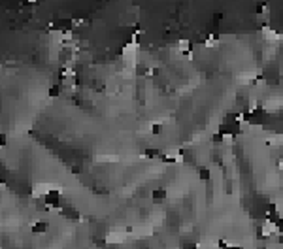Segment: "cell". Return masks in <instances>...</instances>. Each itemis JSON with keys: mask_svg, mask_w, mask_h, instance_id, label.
<instances>
[{"mask_svg": "<svg viewBox=\"0 0 283 249\" xmlns=\"http://www.w3.org/2000/svg\"><path fill=\"white\" fill-rule=\"evenodd\" d=\"M45 230H47V223H43V221H38V223L32 225V232L34 234H43Z\"/></svg>", "mask_w": 283, "mask_h": 249, "instance_id": "cell-1", "label": "cell"}, {"mask_svg": "<svg viewBox=\"0 0 283 249\" xmlns=\"http://www.w3.org/2000/svg\"><path fill=\"white\" fill-rule=\"evenodd\" d=\"M64 212V215L70 219V221H79V213L76 212V210H72V208H66V210H62Z\"/></svg>", "mask_w": 283, "mask_h": 249, "instance_id": "cell-2", "label": "cell"}, {"mask_svg": "<svg viewBox=\"0 0 283 249\" xmlns=\"http://www.w3.org/2000/svg\"><path fill=\"white\" fill-rule=\"evenodd\" d=\"M59 94H61V87H59V85H53V87L49 89V96L55 98V96H59Z\"/></svg>", "mask_w": 283, "mask_h": 249, "instance_id": "cell-3", "label": "cell"}, {"mask_svg": "<svg viewBox=\"0 0 283 249\" xmlns=\"http://www.w3.org/2000/svg\"><path fill=\"white\" fill-rule=\"evenodd\" d=\"M166 196V191L164 189H157V191H153V198H164Z\"/></svg>", "mask_w": 283, "mask_h": 249, "instance_id": "cell-4", "label": "cell"}, {"mask_svg": "<svg viewBox=\"0 0 283 249\" xmlns=\"http://www.w3.org/2000/svg\"><path fill=\"white\" fill-rule=\"evenodd\" d=\"M210 177V172L206 168H200V179H208Z\"/></svg>", "mask_w": 283, "mask_h": 249, "instance_id": "cell-5", "label": "cell"}]
</instances>
